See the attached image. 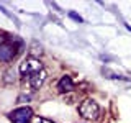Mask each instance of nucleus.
Returning <instances> with one entry per match:
<instances>
[{
    "label": "nucleus",
    "instance_id": "nucleus-1",
    "mask_svg": "<svg viewBox=\"0 0 131 123\" xmlns=\"http://www.w3.org/2000/svg\"><path fill=\"white\" fill-rule=\"evenodd\" d=\"M23 48V43L16 36L13 38H2L0 36V61L3 63H10L18 56L20 49Z\"/></svg>",
    "mask_w": 131,
    "mask_h": 123
},
{
    "label": "nucleus",
    "instance_id": "nucleus-2",
    "mask_svg": "<svg viewBox=\"0 0 131 123\" xmlns=\"http://www.w3.org/2000/svg\"><path fill=\"white\" fill-rule=\"evenodd\" d=\"M79 113L85 120H97L98 115H100V107L95 100L92 98H85L84 102L79 105Z\"/></svg>",
    "mask_w": 131,
    "mask_h": 123
},
{
    "label": "nucleus",
    "instance_id": "nucleus-3",
    "mask_svg": "<svg viewBox=\"0 0 131 123\" xmlns=\"http://www.w3.org/2000/svg\"><path fill=\"white\" fill-rule=\"evenodd\" d=\"M8 118L13 123H30L33 118V110L30 107H20L8 113Z\"/></svg>",
    "mask_w": 131,
    "mask_h": 123
},
{
    "label": "nucleus",
    "instance_id": "nucleus-4",
    "mask_svg": "<svg viewBox=\"0 0 131 123\" xmlns=\"http://www.w3.org/2000/svg\"><path fill=\"white\" fill-rule=\"evenodd\" d=\"M39 71H43V64L36 57H28L20 64V72L23 76H31V74H36Z\"/></svg>",
    "mask_w": 131,
    "mask_h": 123
},
{
    "label": "nucleus",
    "instance_id": "nucleus-5",
    "mask_svg": "<svg viewBox=\"0 0 131 123\" xmlns=\"http://www.w3.org/2000/svg\"><path fill=\"white\" fill-rule=\"evenodd\" d=\"M46 71H39V72H36V74H31V76H28V84H30V87L33 90H38L41 85L44 84V80H46Z\"/></svg>",
    "mask_w": 131,
    "mask_h": 123
},
{
    "label": "nucleus",
    "instance_id": "nucleus-6",
    "mask_svg": "<svg viewBox=\"0 0 131 123\" xmlns=\"http://www.w3.org/2000/svg\"><path fill=\"white\" fill-rule=\"evenodd\" d=\"M74 80H72V77H69V76H62L59 79V82H57V90H59L61 94H67V92H72L74 90Z\"/></svg>",
    "mask_w": 131,
    "mask_h": 123
},
{
    "label": "nucleus",
    "instance_id": "nucleus-7",
    "mask_svg": "<svg viewBox=\"0 0 131 123\" xmlns=\"http://www.w3.org/2000/svg\"><path fill=\"white\" fill-rule=\"evenodd\" d=\"M69 16H71L72 20H75V22H79V23H82V18H80L79 15H75V13H72V12H71V13H69Z\"/></svg>",
    "mask_w": 131,
    "mask_h": 123
},
{
    "label": "nucleus",
    "instance_id": "nucleus-8",
    "mask_svg": "<svg viewBox=\"0 0 131 123\" xmlns=\"http://www.w3.org/2000/svg\"><path fill=\"white\" fill-rule=\"evenodd\" d=\"M36 123H54V121L48 120V118H36Z\"/></svg>",
    "mask_w": 131,
    "mask_h": 123
}]
</instances>
